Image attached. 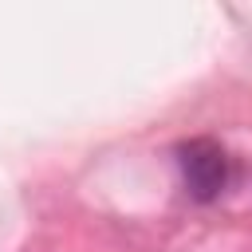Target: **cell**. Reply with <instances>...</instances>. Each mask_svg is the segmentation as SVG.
<instances>
[{
	"label": "cell",
	"mask_w": 252,
	"mask_h": 252,
	"mask_svg": "<svg viewBox=\"0 0 252 252\" xmlns=\"http://www.w3.org/2000/svg\"><path fill=\"white\" fill-rule=\"evenodd\" d=\"M177 169H181V185L193 201L209 205L224 193L228 177H232V161L224 154L220 142L213 138H189L177 146Z\"/></svg>",
	"instance_id": "cell-1"
}]
</instances>
